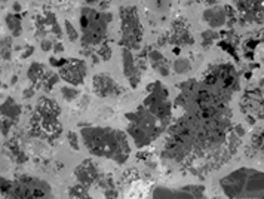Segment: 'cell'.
Listing matches in <instances>:
<instances>
[{"label":"cell","instance_id":"6da1fadb","mask_svg":"<svg viewBox=\"0 0 264 199\" xmlns=\"http://www.w3.org/2000/svg\"><path fill=\"white\" fill-rule=\"evenodd\" d=\"M113 20L111 14L98 12L94 8L85 6L80 11V30H82V44L85 45H100L106 34L107 27Z\"/></svg>","mask_w":264,"mask_h":199},{"label":"cell","instance_id":"7a4b0ae2","mask_svg":"<svg viewBox=\"0 0 264 199\" xmlns=\"http://www.w3.org/2000/svg\"><path fill=\"white\" fill-rule=\"evenodd\" d=\"M120 44L126 49H140L143 41V27L135 6H120Z\"/></svg>","mask_w":264,"mask_h":199},{"label":"cell","instance_id":"3957f363","mask_svg":"<svg viewBox=\"0 0 264 199\" xmlns=\"http://www.w3.org/2000/svg\"><path fill=\"white\" fill-rule=\"evenodd\" d=\"M60 66H61L60 74L68 84L80 85L85 81L86 66L83 61H80V60H61Z\"/></svg>","mask_w":264,"mask_h":199},{"label":"cell","instance_id":"277c9868","mask_svg":"<svg viewBox=\"0 0 264 199\" xmlns=\"http://www.w3.org/2000/svg\"><path fill=\"white\" fill-rule=\"evenodd\" d=\"M239 15L246 21L260 22L264 17V0H233Z\"/></svg>","mask_w":264,"mask_h":199},{"label":"cell","instance_id":"5b68a950","mask_svg":"<svg viewBox=\"0 0 264 199\" xmlns=\"http://www.w3.org/2000/svg\"><path fill=\"white\" fill-rule=\"evenodd\" d=\"M94 91L100 97H114L122 92V88L111 79L109 74L101 73L94 77Z\"/></svg>","mask_w":264,"mask_h":199},{"label":"cell","instance_id":"8992f818","mask_svg":"<svg viewBox=\"0 0 264 199\" xmlns=\"http://www.w3.org/2000/svg\"><path fill=\"white\" fill-rule=\"evenodd\" d=\"M227 9L224 6H212L203 11V17L202 20L206 22L211 28H220L226 22H227Z\"/></svg>","mask_w":264,"mask_h":199},{"label":"cell","instance_id":"52a82bcc","mask_svg":"<svg viewBox=\"0 0 264 199\" xmlns=\"http://www.w3.org/2000/svg\"><path fill=\"white\" fill-rule=\"evenodd\" d=\"M122 58H123V71L126 74V77L129 79L132 87H137L138 85V81H140V73H138V68L134 64V57L131 54V49H126L123 48L122 51Z\"/></svg>","mask_w":264,"mask_h":199},{"label":"cell","instance_id":"ba28073f","mask_svg":"<svg viewBox=\"0 0 264 199\" xmlns=\"http://www.w3.org/2000/svg\"><path fill=\"white\" fill-rule=\"evenodd\" d=\"M172 42H178V44L183 45H189L192 44V36L189 34L187 31V27L184 21L178 20V21L174 22V36H172Z\"/></svg>","mask_w":264,"mask_h":199},{"label":"cell","instance_id":"9c48e42d","mask_svg":"<svg viewBox=\"0 0 264 199\" xmlns=\"http://www.w3.org/2000/svg\"><path fill=\"white\" fill-rule=\"evenodd\" d=\"M5 22H6L8 28L11 30V33H12L14 37L21 36L22 22H21V17H20L18 14H8L6 18H5Z\"/></svg>","mask_w":264,"mask_h":199},{"label":"cell","instance_id":"30bf717a","mask_svg":"<svg viewBox=\"0 0 264 199\" xmlns=\"http://www.w3.org/2000/svg\"><path fill=\"white\" fill-rule=\"evenodd\" d=\"M150 60H152V64L154 66V68L162 74V76H166L168 74V71H169V66H168V63H166V60L163 58V55L162 54H159V52H150Z\"/></svg>","mask_w":264,"mask_h":199},{"label":"cell","instance_id":"8fae6325","mask_svg":"<svg viewBox=\"0 0 264 199\" xmlns=\"http://www.w3.org/2000/svg\"><path fill=\"white\" fill-rule=\"evenodd\" d=\"M42 74H43V67L40 66L39 63H33V66L30 67V70H28V77L33 82H37L39 79H42Z\"/></svg>","mask_w":264,"mask_h":199},{"label":"cell","instance_id":"7c38bea8","mask_svg":"<svg viewBox=\"0 0 264 199\" xmlns=\"http://www.w3.org/2000/svg\"><path fill=\"white\" fill-rule=\"evenodd\" d=\"M11 45H12L11 37H2V58L6 61L11 58Z\"/></svg>","mask_w":264,"mask_h":199},{"label":"cell","instance_id":"4fadbf2b","mask_svg":"<svg viewBox=\"0 0 264 199\" xmlns=\"http://www.w3.org/2000/svg\"><path fill=\"white\" fill-rule=\"evenodd\" d=\"M64 27H66V33L67 36H68V39H70L71 42H76L77 37H79V34H77L76 28L73 27V24L68 21V20H66V21H64Z\"/></svg>","mask_w":264,"mask_h":199},{"label":"cell","instance_id":"5bb4252c","mask_svg":"<svg viewBox=\"0 0 264 199\" xmlns=\"http://www.w3.org/2000/svg\"><path fill=\"white\" fill-rule=\"evenodd\" d=\"M174 68L177 73H186L190 70V63H189V60H178L174 64Z\"/></svg>","mask_w":264,"mask_h":199},{"label":"cell","instance_id":"9a60e30c","mask_svg":"<svg viewBox=\"0 0 264 199\" xmlns=\"http://www.w3.org/2000/svg\"><path fill=\"white\" fill-rule=\"evenodd\" d=\"M61 92H63V95L66 97L67 101H73V100L79 95V91H76V89L73 88H63L61 89Z\"/></svg>","mask_w":264,"mask_h":199},{"label":"cell","instance_id":"2e32d148","mask_svg":"<svg viewBox=\"0 0 264 199\" xmlns=\"http://www.w3.org/2000/svg\"><path fill=\"white\" fill-rule=\"evenodd\" d=\"M98 55H101L103 57V60H109L111 55L110 52V48L107 46V45H103L101 48H100V52H98Z\"/></svg>","mask_w":264,"mask_h":199},{"label":"cell","instance_id":"e0dca14e","mask_svg":"<svg viewBox=\"0 0 264 199\" xmlns=\"http://www.w3.org/2000/svg\"><path fill=\"white\" fill-rule=\"evenodd\" d=\"M40 48L43 49L45 52L51 51V49H52V41H48V39L42 41V45H40Z\"/></svg>","mask_w":264,"mask_h":199},{"label":"cell","instance_id":"ac0fdd59","mask_svg":"<svg viewBox=\"0 0 264 199\" xmlns=\"http://www.w3.org/2000/svg\"><path fill=\"white\" fill-rule=\"evenodd\" d=\"M68 140H70V143H71V146H73V149H79V146H77V140H76V135L73 133L68 134Z\"/></svg>","mask_w":264,"mask_h":199},{"label":"cell","instance_id":"d6986e66","mask_svg":"<svg viewBox=\"0 0 264 199\" xmlns=\"http://www.w3.org/2000/svg\"><path fill=\"white\" fill-rule=\"evenodd\" d=\"M31 52H33V46H28V48L25 49V54H22V58H25V57L31 55Z\"/></svg>","mask_w":264,"mask_h":199},{"label":"cell","instance_id":"ffe728a7","mask_svg":"<svg viewBox=\"0 0 264 199\" xmlns=\"http://www.w3.org/2000/svg\"><path fill=\"white\" fill-rule=\"evenodd\" d=\"M20 9H21V6H20L18 3H15V5H14V11H15V12H18Z\"/></svg>","mask_w":264,"mask_h":199},{"label":"cell","instance_id":"44dd1931","mask_svg":"<svg viewBox=\"0 0 264 199\" xmlns=\"http://www.w3.org/2000/svg\"><path fill=\"white\" fill-rule=\"evenodd\" d=\"M85 3H88V5H92V3H97L98 0H83Z\"/></svg>","mask_w":264,"mask_h":199},{"label":"cell","instance_id":"7402d4cb","mask_svg":"<svg viewBox=\"0 0 264 199\" xmlns=\"http://www.w3.org/2000/svg\"><path fill=\"white\" fill-rule=\"evenodd\" d=\"M206 2H208L209 5H215V3H218L220 0H206Z\"/></svg>","mask_w":264,"mask_h":199}]
</instances>
